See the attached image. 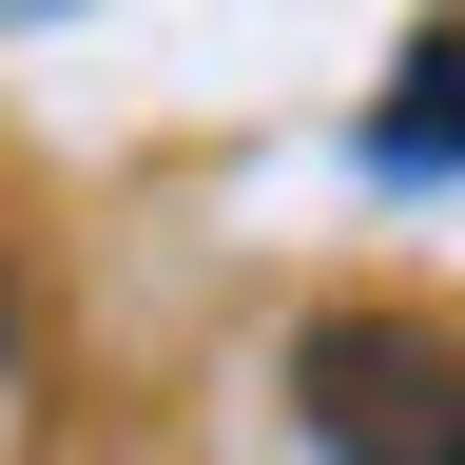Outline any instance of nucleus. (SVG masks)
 Segmentation results:
<instances>
[{"label":"nucleus","instance_id":"nucleus-1","mask_svg":"<svg viewBox=\"0 0 465 465\" xmlns=\"http://www.w3.org/2000/svg\"><path fill=\"white\" fill-rule=\"evenodd\" d=\"M272 388L330 465H465V330L427 311H311L272 349Z\"/></svg>","mask_w":465,"mask_h":465},{"label":"nucleus","instance_id":"nucleus-2","mask_svg":"<svg viewBox=\"0 0 465 465\" xmlns=\"http://www.w3.org/2000/svg\"><path fill=\"white\" fill-rule=\"evenodd\" d=\"M369 174H465V20H427L369 97Z\"/></svg>","mask_w":465,"mask_h":465},{"label":"nucleus","instance_id":"nucleus-3","mask_svg":"<svg viewBox=\"0 0 465 465\" xmlns=\"http://www.w3.org/2000/svg\"><path fill=\"white\" fill-rule=\"evenodd\" d=\"M0 388H20V291H0Z\"/></svg>","mask_w":465,"mask_h":465}]
</instances>
